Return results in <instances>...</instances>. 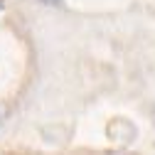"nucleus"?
Wrapping results in <instances>:
<instances>
[{
  "mask_svg": "<svg viewBox=\"0 0 155 155\" xmlns=\"http://www.w3.org/2000/svg\"><path fill=\"white\" fill-rule=\"evenodd\" d=\"M5 10V0H0V12H3Z\"/></svg>",
  "mask_w": 155,
  "mask_h": 155,
  "instance_id": "f257e3e1",
  "label": "nucleus"
},
{
  "mask_svg": "<svg viewBox=\"0 0 155 155\" xmlns=\"http://www.w3.org/2000/svg\"><path fill=\"white\" fill-rule=\"evenodd\" d=\"M3 118H5V113H3V108H0V123H3Z\"/></svg>",
  "mask_w": 155,
  "mask_h": 155,
  "instance_id": "f03ea898",
  "label": "nucleus"
},
{
  "mask_svg": "<svg viewBox=\"0 0 155 155\" xmlns=\"http://www.w3.org/2000/svg\"><path fill=\"white\" fill-rule=\"evenodd\" d=\"M47 3H59V0H47Z\"/></svg>",
  "mask_w": 155,
  "mask_h": 155,
  "instance_id": "7ed1b4c3",
  "label": "nucleus"
}]
</instances>
